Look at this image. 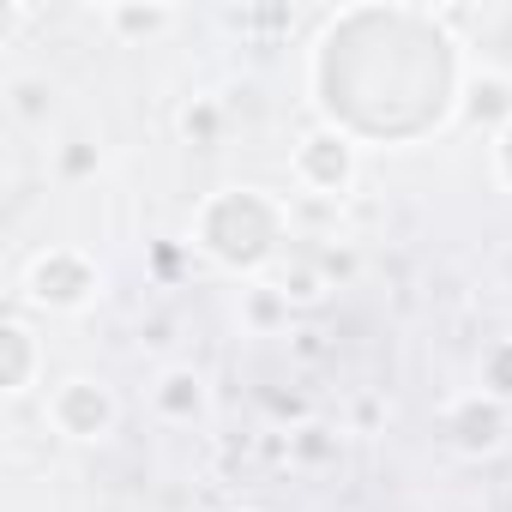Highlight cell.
Returning <instances> with one entry per match:
<instances>
[{
	"instance_id": "obj_1",
	"label": "cell",
	"mask_w": 512,
	"mask_h": 512,
	"mask_svg": "<svg viewBox=\"0 0 512 512\" xmlns=\"http://www.w3.org/2000/svg\"><path fill=\"white\" fill-rule=\"evenodd\" d=\"M272 235H278V217H272V205H260L253 193H235V199H217L211 205V217H205V241L223 253V260H260V253L272 247Z\"/></svg>"
},
{
	"instance_id": "obj_2",
	"label": "cell",
	"mask_w": 512,
	"mask_h": 512,
	"mask_svg": "<svg viewBox=\"0 0 512 512\" xmlns=\"http://www.w3.org/2000/svg\"><path fill=\"white\" fill-rule=\"evenodd\" d=\"M103 416H109V404H103L97 386H73V392H61V422H67L73 434H97Z\"/></svg>"
},
{
	"instance_id": "obj_3",
	"label": "cell",
	"mask_w": 512,
	"mask_h": 512,
	"mask_svg": "<svg viewBox=\"0 0 512 512\" xmlns=\"http://www.w3.org/2000/svg\"><path fill=\"white\" fill-rule=\"evenodd\" d=\"M85 284H91V272L73 266V260H49V266L37 272V296H43V302H49V296H55V302H79Z\"/></svg>"
},
{
	"instance_id": "obj_4",
	"label": "cell",
	"mask_w": 512,
	"mask_h": 512,
	"mask_svg": "<svg viewBox=\"0 0 512 512\" xmlns=\"http://www.w3.org/2000/svg\"><path fill=\"white\" fill-rule=\"evenodd\" d=\"M308 169H314L320 181H344L350 157H344V145H332V139H314V151H308Z\"/></svg>"
},
{
	"instance_id": "obj_5",
	"label": "cell",
	"mask_w": 512,
	"mask_h": 512,
	"mask_svg": "<svg viewBox=\"0 0 512 512\" xmlns=\"http://www.w3.org/2000/svg\"><path fill=\"white\" fill-rule=\"evenodd\" d=\"M7 350H13V368H7V386H25V362H31V350H25V332H19V326L7 332Z\"/></svg>"
},
{
	"instance_id": "obj_6",
	"label": "cell",
	"mask_w": 512,
	"mask_h": 512,
	"mask_svg": "<svg viewBox=\"0 0 512 512\" xmlns=\"http://www.w3.org/2000/svg\"><path fill=\"white\" fill-rule=\"evenodd\" d=\"M470 109H476V115H500V109H506V91H500V85H482Z\"/></svg>"
},
{
	"instance_id": "obj_7",
	"label": "cell",
	"mask_w": 512,
	"mask_h": 512,
	"mask_svg": "<svg viewBox=\"0 0 512 512\" xmlns=\"http://www.w3.org/2000/svg\"><path fill=\"white\" fill-rule=\"evenodd\" d=\"M464 428H470V434H464L470 446H476V440H494V416H488V410H482V416L470 410V416H464Z\"/></svg>"
},
{
	"instance_id": "obj_8",
	"label": "cell",
	"mask_w": 512,
	"mask_h": 512,
	"mask_svg": "<svg viewBox=\"0 0 512 512\" xmlns=\"http://www.w3.org/2000/svg\"><path fill=\"white\" fill-rule=\"evenodd\" d=\"M494 380H500V392H512V350L494 356Z\"/></svg>"
},
{
	"instance_id": "obj_9",
	"label": "cell",
	"mask_w": 512,
	"mask_h": 512,
	"mask_svg": "<svg viewBox=\"0 0 512 512\" xmlns=\"http://www.w3.org/2000/svg\"><path fill=\"white\" fill-rule=\"evenodd\" d=\"M169 386H175V392H169V410H187V404H193V392H187L193 380H169Z\"/></svg>"
},
{
	"instance_id": "obj_10",
	"label": "cell",
	"mask_w": 512,
	"mask_h": 512,
	"mask_svg": "<svg viewBox=\"0 0 512 512\" xmlns=\"http://www.w3.org/2000/svg\"><path fill=\"white\" fill-rule=\"evenodd\" d=\"M506 169H512V133H506Z\"/></svg>"
}]
</instances>
